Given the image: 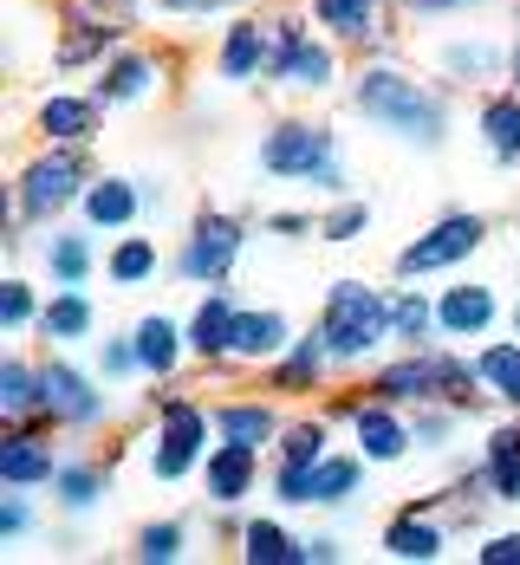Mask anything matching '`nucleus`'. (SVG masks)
<instances>
[{
  "label": "nucleus",
  "mask_w": 520,
  "mask_h": 565,
  "mask_svg": "<svg viewBox=\"0 0 520 565\" xmlns=\"http://www.w3.org/2000/svg\"><path fill=\"white\" fill-rule=\"evenodd\" d=\"M364 227H371V209H364V202H332V209L319 215V241L346 247V241H358Z\"/></svg>",
  "instance_id": "obj_43"
},
{
  "label": "nucleus",
  "mask_w": 520,
  "mask_h": 565,
  "mask_svg": "<svg viewBox=\"0 0 520 565\" xmlns=\"http://www.w3.org/2000/svg\"><path fill=\"white\" fill-rule=\"evenodd\" d=\"M124 33H130V13H124L117 0H65L53 58L65 65V72H78V65H105Z\"/></svg>",
  "instance_id": "obj_8"
},
{
  "label": "nucleus",
  "mask_w": 520,
  "mask_h": 565,
  "mask_svg": "<svg viewBox=\"0 0 520 565\" xmlns=\"http://www.w3.org/2000/svg\"><path fill=\"white\" fill-rule=\"evenodd\" d=\"M137 364H144V377H157V384H170L176 364L189 358V326H176L163 312H150V319H137Z\"/></svg>",
  "instance_id": "obj_26"
},
{
  "label": "nucleus",
  "mask_w": 520,
  "mask_h": 565,
  "mask_svg": "<svg viewBox=\"0 0 520 565\" xmlns=\"http://www.w3.org/2000/svg\"><path fill=\"white\" fill-rule=\"evenodd\" d=\"M105 488H112L105 461H59V475H53V501L65 513H92L105 501Z\"/></svg>",
  "instance_id": "obj_33"
},
{
  "label": "nucleus",
  "mask_w": 520,
  "mask_h": 565,
  "mask_svg": "<svg viewBox=\"0 0 520 565\" xmlns=\"http://www.w3.org/2000/svg\"><path fill=\"white\" fill-rule=\"evenodd\" d=\"M144 209H150V195H144L130 175H92V189H85V202H78L85 227H105V234L130 227Z\"/></svg>",
  "instance_id": "obj_23"
},
{
  "label": "nucleus",
  "mask_w": 520,
  "mask_h": 565,
  "mask_svg": "<svg viewBox=\"0 0 520 565\" xmlns=\"http://www.w3.org/2000/svg\"><path fill=\"white\" fill-rule=\"evenodd\" d=\"M98 117H105V105H98L92 92H53V98H40L33 130H40L46 143H92V137H98Z\"/></svg>",
  "instance_id": "obj_21"
},
{
  "label": "nucleus",
  "mask_w": 520,
  "mask_h": 565,
  "mask_svg": "<svg viewBox=\"0 0 520 565\" xmlns=\"http://www.w3.org/2000/svg\"><path fill=\"white\" fill-rule=\"evenodd\" d=\"M274 501L280 508H312V468L306 461H274Z\"/></svg>",
  "instance_id": "obj_44"
},
{
  "label": "nucleus",
  "mask_w": 520,
  "mask_h": 565,
  "mask_svg": "<svg viewBox=\"0 0 520 565\" xmlns=\"http://www.w3.org/2000/svg\"><path fill=\"white\" fill-rule=\"evenodd\" d=\"M105 274H112V286H150L163 274V254H157L150 234H124L112 254H105Z\"/></svg>",
  "instance_id": "obj_34"
},
{
  "label": "nucleus",
  "mask_w": 520,
  "mask_h": 565,
  "mask_svg": "<svg viewBox=\"0 0 520 565\" xmlns=\"http://www.w3.org/2000/svg\"><path fill=\"white\" fill-rule=\"evenodd\" d=\"M241 241H247V227L234 222V215H195L189 234H182V247H176V274L189 286H222L234 274V260H241Z\"/></svg>",
  "instance_id": "obj_9"
},
{
  "label": "nucleus",
  "mask_w": 520,
  "mask_h": 565,
  "mask_svg": "<svg viewBox=\"0 0 520 565\" xmlns=\"http://www.w3.org/2000/svg\"><path fill=\"white\" fill-rule=\"evenodd\" d=\"M514 423H520V409H514Z\"/></svg>",
  "instance_id": "obj_54"
},
{
  "label": "nucleus",
  "mask_w": 520,
  "mask_h": 565,
  "mask_svg": "<svg viewBox=\"0 0 520 565\" xmlns=\"http://www.w3.org/2000/svg\"><path fill=\"white\" fill-rule=\"evenodd\" d=\"M209 429H215V409H202V403H189V396H163V403H157L150 475H157V481H189V475H202V461L215 449Z\"/></svg>",
  "instance_id": "obj_7"
},
{
  "label": "nucleus",
  "mask_w": 520,
  "mask_h": 565,
  "mask_svg": "<svg viewBox=\"0 0 520 565\" xmlns=\"http://www.w3.org/2000/svg\"><path fill=\"white\" fill-rule=\"evenodd\" d=\"M182 553H189V526L182 520H157V526L137 533V559L144 565H176Z\"/></svg>",
  "instance_id": "obj_41"
},
{
  "label": "nucleus",
  "mask_w": 520,
  "mask_h": 565,
  "mask_svg": "<svg viewBox=\"0 0 520 565\" xmlns=\"http://www.w3.org/2000/svg\"><path fill=\"white\" fill-rule=\"evenodd\" d=\"M508 78H514V92H520V40H514V53H508Z\"/></svg>",
  "instance_id": "obj_52"
},
{
  "label": "nucleus",
  "mask_w": 520,
  "mask_h": 565,
  "mask_svg": "<svg viewBox=\"0 0 520 565\" xmlns=\"http://www.w3.org/2000/svg\"><path fill=\"white\" fill-rule=\"evenodd\" d=\"M267 234H280V241H306V234H319V222H312V215H293V209H280V215H267Z\"/></svg>",
  "instance_id": "obj_49"
},
{
  "label": "nucleus",
  "mask_w": 520,
  "mask_h": 565,
  "mask_svg": "<svg viewBox=\"0 0 520 565\" xmlns=\"http://www.w3.org/2000/svg\"><path fill=\"white\" fill-rule=\"evenodd\" d=\"M312 332L326 339L332 364L351 371V364H364L378 344H391V299H384L378 286H364V280H339L332 292H326Z\"/></svg>",
  "instance_id": "obj_3"
},
{
  "label": "nucleus",
  "mask_w": 520,
  "mask_h": 565,
  "mask_svg": "<svg viewBox=\"0 0 520 565\" xmlns=\"http://www.w3.org/2000/svg\"><path fill=\"white\" fill-rule=\"evenodd\" d=\"M40 409H46V377H40V364L7 358V364H0V416H7V423H26V416H40Z\"/></svg>",
  "instance_id": "obj_31"
},
{
  "label": "nucleus",
  "mask_w": 520,
  "mask_h": 565,
  "mask_svg": "<svg viewBox=\"0 0 520 565\" xmlns=\"http://www.w3.org/2000/svg\"><path fill=\"white\" fill-rule=\"evenodd\" d=\"M326 443H332V423H326V416H306V423H287V429H280L274 449H280V461H306V468H312V461L332 455Z\"/></svg>",
  "instance_id": "obj_39"
},
{
  "label": "nucleus",
  "mask_w": 520,
  "mask_h": 565,
  "mask_svg": "<svg viewBox=\"0 0 520 565\" xmlns=\"http://www.w3.org/2000/svg\"><path fill=\"white\" fill-rule=\"evenodd\" d=\"M163 13H222V7H234V0H157Z\"/></svg>",
  "instance_id": "obj_50"
},
{
  "label": "nucleus",
  "mask_w": 520,
  "mask_h": 565,
  "mask_svg": "<svg viewBox=\"0 0 520 565\" xmlns=\"http://www.w3.org/2000/svg\"><path fill=\"white\" fill-rule=\"evenodd\" d=\"M33 326H40V299H33V286L20 280V274L0 280V332L20 339V332H33Z\"/></svg>",
  "instance_id": "obj_40"
},
{
  "label": "nucleus",
  "mask_w": 520,
  "mask_h": 565,
  "mask_svg": "<svg viewBox=\"0 0 520 565\" xmlns=\"http://www.w3.org/2000/svg\"><path fill=\"white\" fill-rule=\"evenodd\" d=\"M481 143L495 163H520V92H488L481 98Z\"/></svg>",
  "instance_id": "obj_29"
},
{
  "label": "nucleus",
  "mask_w": 520,
  "mask_h": 565,
  "mask_svg": "<svg viewBox=\"0 0 520 565\" xmlns=\"http://www.w3.org/2000/svg\"><path fill=\"white\" fill-rule=\"evenodd\" d=\"M371 396H384V403H456V409H475L481 403V377H475V358H456V351H436V344H423V351H404L397 364H384L378 377H371Z\"/></svg>",
  "instance_id": "obj_2"
},
{
  "label": "nucleus",
  "mask_w": 520,
  "mask_h": 565,
  "mask_svg": "<svg viewBox=\"0 0 520 565\" xmlns=\"http://www.w3.org/2000/svg\"><path fill=\"white\" fill-rule=\"evenodd\" d=\"M26 526H33V508H26V488L0 494V546H20V540H26Z\"/></svg>",
  "instance_id": "obj_45"
},
{
  "label": "nucleus",
  "mask_w": 520,
  "mask_h": 565,
  "mask_svg": "<svg viewBox=\"0 0 520 565\" xmlns=\"http://www.w3.org/2000/svg\"><path fill=\"white\" fill-rule=\"evenodd\" d=\"M358 481H364V455H326V461H312V508L351 501Z\"/></svg>",
  "instance_id": "obj_38"
},
{
  "label": "nucleus",
  "mask_w": 520,
  "mask_h": 565,
  "mask_svg": "<svg viewBox=\"0 0 520 565\" xmlns=\"http://www.w3.org/2000/svg\"><path fill=\"white\" fill-rule=\"evenodd\" d=\"M495 312H501V299H495V286H481V280H463V286H443V292H436V326H443V339H488Z\"/></svg>",
  "instance_id": "obj_18"
},
{
  "label": "nucleus",
  "mask_w": 520,
  "mask_h": 565,
  "mask_svg": "<svg viewBox=\"0 0 520 565\" xmlns=\"http://www.w3.org/2000/svg\"><path fill=\"white\" fill-rule=\"evenodd\" d=\"M326 371H332V351H326V339L312 332V339H293L274 364H267V384L280 396H306L326 384Z\"/></svg>",
  "instance_id": "obj_27"
},
{
  "label": "nucleus",
  "mask_w": 520,
  "mask_h": 565,
  "mask_svg": "<svg viewBox=\"0 0 520 565\" xmlns=\"http://www.w3.org/2000/svg\"><path fill=\"white\" fill-rule=\"evenodd\" d=\"M514 339H520V306H514Z\"/></svg>",
  "instance_id": "obj_53"
},
{
  "label": "nucleus",
  "mask_w": 520,
  "mask_h": 565,
  "mask_svg": "<svg viewBox=\"0 0 520 565\" xmlns=\"http://www.w3.org/2000/svg\"><path fill=\"white\" fill-rule=\"evenodd\" d=\"M306 13H312V26H319L326 40H339L346 53H378L397 7H391V0H306Z\"/></svg>",
  "instance_id": "obj_12"
},
{
  "label": "nucleus",
  "mask_w": 520,
  "mask_h": 565,
  "mask_svg": "<svg viewBox=\"0 0 520 565\" xmlns=\"http://www.w3.org/2000/svg\"><path fill=\"white\" fill-rule=\"evenodd\" d=\"M351 105H358L364 124L404 137L416 150H443V137H449V98L436 85H423L416 72H404V65H384V58H371L351 78Z\"/></svg>",
  "instance_id": "obj_1"
},
{
  "label": "nucleus",
  "mask_w": 520,
  "mask_h": 565,
  "mask_svg": "<svg viewBox=\"0 0 520 565\" xmlns=\"http://www.w3.org/2000/svg\"><path fill=\"white\" fill-rule=\"evenodd\" d=\"M40 377H46V409H53L65 429H98V423H105V409H112V403H105V391H98L78 364L46 358V364H40Z\"/></svg>",
  "instance_id": "obj_13"
},
{
  "label": "nucleus",
  "mask_w": 520,
  "mask_h": 565,
  "mask_svg": "<svg viewBox=\"0 0 520 565\" xmlns=\"http://www.w3.org/2000/svg\"><path fill=\"white\" fill-rule=\"evenodd\" d=\"M475 559L481 565H520V533H488V540L475 546Z\"/></svg>",
  "instance_id": "obj_48"
},
{
  "label": "nucleus",
  "mask_w": 520,
  "mask_h": 565,
  "mask_svg": "<svg viewBox=\"0 0 520 565\" xmlns=\"http://www.w3.org/2000/svg\"><path fill=\"white\" fill-rule=\"evenodd\" d=\"M508 53L514 46L488 40V33H463V40H443L436 46V72L449 85H488V78H508Z\"/></svg>",
  "instance_id": "obj_17"
},
{
  "label": "nucleus",
  "mask_w": 520,
  "mask_h": 565,
  "mask_svg": "<svg viewBox=\"0 0 520 565\" xmlns=\"http://www.w3.org/2000/svg\"><path fill=\"white\" fill-rule=\"evenodd\" d=\"M215 78H222V85H254V78H267V20H234L229 33H222Z\"/></svg>",
  "instance_id": "obj_25"
},
{
  "label": "nucleus",
  "mask_w": 520,
  "mask_h": 565,
  "mask_svg": "<svg viewBox=\"0 0 520 565\" xmlns=\"http://www.w3.org/2000/svg\"><path fill=\"white\" fill-rule=\"evenodd\" d=\"M92 267H98L92 234L65 227V234H53V241H46V274H53V286H85V280H92Z\"/></svg>",
  "instance_id": "obj_36"
},
{
  "label": "nucleus",
  "mask_w": 520,
  "mask_h": 565,
  "mask_svg": "<svg viewBox=\"0 0 520 565\" xmlns=\"http://www.w3.org/2000/svg\"><path fill=\"white\" fill-rule=\"evenodd\" d=\"M443 546H449V520L429 508H404V513H391V526H384V553L404 565L443 559Z\"/></svg>",
  "instance_id": "obj_20"
},
{
  "label": "nucleus",
  "mask_w": 520,
  "mask_h": 565,
  "mask_svg": "<svg viewBox=\"0 0 520 565\" xmlns=\"http://www.w3.org/2000/svg\"><path fill=\"white\" fill-rule=\"evenodd\" d=\"M85 189H92L85 143H46L13 175V209H20V222H59L65 209L85 202Z\"/></svg>",
  "instance_id": "obj_6"
},
{
  "label": "nucleus",
  "mask_w": 520,
  "mask_h": 565,
  "mask_svg": "<svg viewBox=\"0 0 520 565\" xmlns=\"http://www.w3.org/2000/svg\"><path fill=\"white\" fill-rule=\"evenodd\" d=\"M481 468L495 481V501H520V423H501L481 449Z\"/></svg>",
  "instance_id": "obj_37"
},
{
  "label": "nucleus",
  "mask_w": 520,
  "mask_h": 565,
  "mask_svg": "<svg viewBox=\"0 0 520 565\" xmlns=\"http://www.w3.org/2000/svg\"><path fill=\"white\" fill-rule=\"evenodd\" d=\"M456 403H416V416H410V436H416V449H443L449 443V429H456Z\"/></svg>",
  "instance_id": "obj_42"
},
{
  "label": "nucleus",
  "mask_w": 520,
  "mask_h": 565,
  "mask_svg": "<svg viewBox=\"0 0 520 565\" xmlns=\"http://www.w3.org/2000/svg\"><path fill=\"white\" fill-rule=\"evenodd\" d=\"M475 377H481V391L501 396V403H514L520 409V344L514 339H495L475 351Z\"/></svg>",
  "instance_id": "obj_35"
},
{
  "label": "nucleus",
  "mask_w": 520,
  "mask_h": 565,
  "mask_svg": "<svg viewBox=\"0 0 520 565\" xmlns=\"http://www.w3.org/2000/svg\"><path fill=\"white\" fill-rule=\"evenodd\" d=\"M339 416L351 423L358 455H364V461H378V468H384V461H404V455L416 449L404 403H384V396H346V403H339Z\"/></svg>",
  "instance_id": "obj_11"
},
{
  "label": "nucleus",
  "mask_w": 520,
  "mask_h": 565,
  "mask_svg": "<svg viewBox=\"0 0 520 565\" xmlns=\"http://www.w3.org/2000/svg\"><path fill=\"white\" fill-rule=\"evenodd\" d=\"M234 319H241V306H234L222 286H209V299L189 312V358H195V364H229Z\"/></svg>",
  "instance_id": "obj_22"
},
{
  "label": "nucleus",
  "mask_w": 520,
  "mask_h": 565,
  "mask_svg": "<svg viewBox=\"0 0 520 565\" xmlns=\"http://www.w3.org/2000/svg\"><path fill=\"white\" fill-rule=\"evenodd\" d=\"M280 409L274 403H261V396H229V403H215V436L222 443H247V449H274L280 443Z\"/></svg>",
  "instance_id": "obj_24"
},
{
  "label": "nucleus",
  "mask_w": 520,
  "mask_h": 565,
  "mask_svg": "<svg viewBox=\"0 0 520 565\" xmlns=\"http://www.w3.org/2000/svg\"><path fill=\"white\" fill-rule=\"evenodd\" d=\"M287 344H293V326H287V312H280V306H241L229 364H274Z\"/></svg>",
  "instance_id": "obj_19"
},
{
  "label": "nucleus",
  "mask_w": 520,
  "mask_h": 565,
  "mask_svg": "<svg viewBox=\"0 0 520 565\" xmlns=\"http://www.w3.org/2000/svg\"><path fill=\"white\" fill-rule=\"evenodd\" d=\"M53 475H59L53 436H40L26 423H7V436H0V488H53Z\"/></svg>",
  "instance_id": "obj_14"
},
{
  "label": "nucleus",
  "mask_w": 520,
  "mask_h": 565,
  "mask_svg": "<svg viewBox=\"0 0 520 565\" xmlns=\"http://www.w3.org/2000/svg\"><path fill=\"white\" fill-rule=\"evenodd\" d=\"M254 481H261V449L222 443V436H215V449H209V461H202V494H209L215 508H234V501L254 494Z\"/></svg>",
  "instance_id": "obj_16"
},
{
  "label": "nucleus",
  "mask_w": 520,
  "mask_h": 565,
  "mask_svg": "<svg viewBox=\"0 0 520 565\" xmlns=\"http://www.w3.org/2000/svg\"><path fill=\"white\" fill-rule=\"evenodd\" d=\"M332 559H339V540H332V533L306 540V565H332Z\"/></svg>",
  "instance_id": "obj_51"
},
{
  "label": "nucleus",
  "mask_w": 520,
  "mask_h": 565,
  "mask_svg": "<svg viewBox=\"0 0 520 565\" xmlns=\"http://www.w3.org/2000/svg\"><path fill=\"white\" fill-rule=\"evenodd\" d=\"M92 326H98V306H92L85 286H59L53 299L40 306V339L46 344H78V339H92Z\"/></svg>",
  "instance_id": "obj_28"
},
{
  "label": "nucleus",
  "mask_w": 520,
  "mask_h": 565,
  "mask_svg": "<svg viewBox=\"0 0 520 565\" xmlns=\"http://www.w3.org/2000/svg\"><path fill=\"white\" fill-rule=\"evenodd\" d=\"M163 85V58L157 53H112L98 65V85H92V98L117 111V105H144L150 92Z\"/></svg>",
  "instance_id": "obj_15"
},
{
  "label": "nucleus",
  "mask_w": 520,
  "mask_h": 565,
  "mask_svg": "<svg viewBox=\"0 0 520 565\" xmlns=\"http://www.w3.org/2000/svg\"><path fill=\"white\" fill-rule=\"evenodd\" d=\"M112 384H124V377H137L144 364H137V339H105V364H98Z\"/></svg>",
  "instance_id": "obj_47"
},
{
  "label": "nucleus",
  "mask_w": 520,
  "mask_h": 565,
  "mask_svg": "<svg viewBox=\"0 0 520 565\" xmlns=\"http://www.w3.org/2000/svg\"><path fill=\"white\" fill-rule=\"evenodd\" d=\"M481 241H488V222L481 215H443V222L423 227L404 254H397V280L449 274V267H463L468 254H481Z\"/></svg>",
  "instance_id": "obj_10"
},
{
  "label": "nucleus",
  "mask_w": 520,
  "mask_h": 565,
  "mask_svg": "<svg viewBox=\"0 0 520 565\" xmlns=\"http://www.w3.org/2000/svg\"><path fill=\"white\" fill-rule=\"evenodd\" d=\"M261 170L274 175V182H306L319 195H339L346 189V163H339L332 124H306V117H280L261 137Z\"/></svg>",
  "instance_id": "obj_4"
},
{
  "label": "nucleus",
  "mask_w": 520,
  "mask_h": 565,
  "mask_svg": "<svg viewBox=\"0 0 520 565\" xmlns=\"http://www.w3.org/2000/svg\"><path fill=\"white\" fill-rule=\"evenodd\" d=\"M391 339L404 344V351H423V344L443 339V326H436V299H429V292H416V286L391 292Z\"/></svg>",
  "instance_id": "obj_30"
},
{
  "label": "nucleus",
  "mask_w": 520,
  "mask_h": 565,
  "mask_svg": "<svg viewBox=\"0 0 520 565\" xmlns=\"http://www.w3.org/2000/svg\"><path fill=\"white\" fill-rule=\"evenodd\" d=\"M241 559L247 565H306V540H293L274 520H241Z\"/></svg>",
  "instance_id": "obj_32"
},
{
  "label": "nucleus",
  "mask_w": 520,
  "mask_h": 565,
  "mask_svg": "<svg viewBox=\"0 0 520 565\" xmlns=\"http://www.w3.org/2000/svg\"><path fill=\"white\" fill-rule=\"evenodd\" d=\"M404 20H449V13H475V7H488V0H391Z\"/></svg>",
  "instance_id": "obj_46"
},
{
  "label": "nucleus",
  "mask_w": 520,
  "mask_h": 565,
  "mask_svg": "<svg viewBox=\"0 0 520 565\" xmlns=\"http://www.w3.org/2000/svg\"><path fill=\"white\" fill-rule=\"evenodd\" d=\"M339 40L312 33L299 13H267V78L280 92H299V98H319L339 85Z\"/></svg>",
  "instance_id": "obj_5"
}]
</instances>
